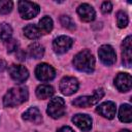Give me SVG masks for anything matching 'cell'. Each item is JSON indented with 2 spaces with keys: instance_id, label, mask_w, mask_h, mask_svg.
Returning a JSON list of instances; mask_svg holds the SVG:
<instances>
[{
  "instance_id": "cell-23",
  "label": "cell",
  "mask_w": 132,
  "mask_h": 132,
  "mask_svg": "<svg viewBox=\"0 0 132 132\" xmlns=\"http://www.w3.org/2000/svg\"><path fill=\"white\" fill-rule=\"evenodd\" d=\"M129 23V19H128V15L125 11L123 10H120L117 12V25L119 28H125L127 27Z\"/></svg>"
},
{
  "instance_id": "cell-10",
  "label": "cell",
  "mask_w": 132,
  "mask_h": 132,
  "mask_svg": "<svg viewBox=\"0 0 132 132\" xmlns=\"http://www.w3.org/2000/svg\"><path fill=\"white\" fill-rule=\"evenodd\" d=\"M8 72H9V75L10 77L18 84H21V82H24L28 76H29V71L28 69L23 66V65H15V64H12L11 66H9L8 68Z\"/></svg>"
},
{
  "instance_id": "cell-21",
  "label": "cell",
  "mask_w": 132,
  "mask_h": 132,
  "mask_svg": "<svg viewBox=\"0 0 132 132\" xmlns=\"http://www.w3.org/2000/svg\"><path fill=\"white\" fill-rule=\"evenodd\" d=\"M24 33L25 35L29 38V39H38L40 36H41V33L38 29V27L36 25H33V24H30V25H27L25 28H24Z\"/></svg>"
},
{
  "instance_id": "cell-27",
  "label": "cell",
  "mask_w": 132,
  "mask_h": 132,
  "mask_svg": "<svg viewBox=\"0 0 132 132\" xmlns=\"http://www.w3.org/2000/svg\"><path fill=\"white\" fill-rule=\"evenodd\" d=\"M112 10V4L109 1H104L101 4V11L103 13H109Z\"/></svg>"
},
{
  "instance_id": "cell-3",
  "label": "cell",
  "mask_w": 132,
  "mask_h": 132,
  "mask_svg": "<svg viewBox=\"0 0 132 132\" xmlns=\"http://www.w3.org/2000/svg\"><path fill=\"white\" fill-rule=\"evenodd\" d=\"M104 96V90L103 89H97L94 91V93L90 96H81L77 97L72 101V104L77 107H90L96 103L99 102Z\"/></svg>"
},
{
  "instance_id": "cell-11",
  "label": "cell",
  "mask_w": 132,
  "mask_h": 132,
  "mask_svg": "<svg viewBox=\"0 0 132 132\" xmlns=\"http://www.w3.org/2000/svg\"><path fill=\"white\" fill-rule=\"evenodd\" d=\"M114 86L120 92H128L132 87V78L129 73H119L114 78Z\"/></svg>"
},
{
  "instance_id": "cell-4",
  "label": "cell",
  "mask_w": 132,
  "mask_h": 132,
  "mask_svg": "<svg viewBox=\"0 0 132 132\" xmlns=\"http://www.w3.org/2000/svg\"><path fill=\"white\" fill-rule=\"evenodd\" d=\"M66 111V106H65V101L64 99H62L61 97H55L53 98L48 105H47V109L46 112L47 114L53 118V119H59L62 116H64Z\"/></svg>"
},
{
  "instance_id": "cell-19",
  "label": "cell",
  "mask_w": 132,
  "mask_h": 132,
  "mask_svg": "<svg viewBox=\"0 0 132 132\" xmlns=\"http://www.w3.org/2000/svg\"><path fill=\"white\" fill-rule=\"evenodd\" d=\"M28 54L31 58L40 59L44 55V47L38 42H33L28 47Z\"/></svg>"
},
{
  "instance_id": "cell-9",
  "label": "cell",
  "mask_w": 132,
  "mask_h": 132,
  "mask_svg": "<svg viewBox=\"0 0 132 132\" xmlns=\"http://www.w3.org/2000/svg\"><path fill=\"white\" fill-rule=\"evenodd\" d=\"M73 44V39L66 36L61 35L54 39L53 41V48L56 54H64L66 53Z\"/></svg>"
},
{
  "instance_id": "cell-5",
  "label": "cell",
  "mask_w": 132,
  "mask_h": 132,
  "mask_svg": "<svg viewBox=\"0 0 132 132\" xmlns=\"http://www.w3.org/2000/svg\"><path fill=\"white\" fill-rule=\"evenodd\" d=\"M19 12L21 16L25 20H30L35 18L39 13V5L31 1H19Z\"/></svg>"
},
{
  "instance_id": "cell-16",
  "label": "cell",
  "mask_w": 132,
  "mask_h": 132,
  "mask_svg": "<svg viewBox=\"0 0 132 132\" xmlns=\"http://www.w3.org/2000/svg\"><path fill=\"white\" fill-rule=\"evenodd\" d=\"M23 120L33 124H40L42 122V116L37 107H30L23 113Z\"/></svg>"
},
{
  "instance_id": "cell-17",
  "label": "cell",
  "mask_w": 132,
  "mask_h": 132,
  "mask_svg": "<svg viewBox=\"0 0 132 132\" xmlns=\"http://www.w3.org/2000/svg\"><path fill=\"white\" fill-rule=\"evenodd\" d=\"M54 93H55L54 88L46 84L39 85L36 89V96L39 99H47V98L52 97L54 95Z\"/></svg>"
},
{
  "instance_id": "cell-8",
  "label": "cell",
  "mask_w": 132,
  "mask_h": 132,
  "mask_svg": "<svg viewBox=\"0 0 132 132\" xmlns=\"http://www.w3.org/2000/svg\"><path fill=\"white\" fill-rule=\"evenodd\" d=\"M35 75H36L37 79H39L40 81H50L55 78L56 71L50 64L41 63L36 66Z\"/></svg>"
},
{
  "instance_id": "cell-24",
  "label": "cell",
  "mask_w": 132,
  "mask_h": 132,
  "mask_svg": "<svg viewBox=\"0 0 132 132\" xmlns=\"http://www.w3.org/2000/svg\"><path fill=\"white\" fill-rule=\"evenodd\" d=\"M13 3L10 0H0V14H7L12 10Z\"/></svg>"
},
{
  "instance_id": "cell-14",
  "label": "cell",
  "mask_w": 132,
  "mask_h": 132,
  "mask_svg": "<svg viewBox=\"0 0 132 132\" xmlns=\"http://www.w3.org/2000/svg\"><path fill=\"white\" fill-rule=\"evenodd\" d=\"M131 36H127L122 43V61L126 67H130L132 63V53H131Z\"/></svg>"
},
{
  "instance_id": "cell-12",
  "label": "cell",
  "mask_w": 132,
  "mask_h": 132,
  "mask_svg": "<svg viewBox=\"0 0 132 132\" xmlns=\"http://www.w3.org/2000/svg\"><path fill=\"white\" fill-rule=\"evenodd\" d=\"M96 111L102 117L108 120H112L116 117V112H117L116 104L112 101H105L96 108Z\"/></svg>"
},
{
  "instance_id": "cell-1",
  "label": "cell",
  "mask_w": 132,
  "mask_h": 132,
  "mask_svg": "<svg viewBox=\"0 0 132 132\" xmlns=\"http://www.w3.org/2000/svg\"><path fill=\"white\" fill-rule=\"evenodd\" d=\"M29 93L26 87H14L7 91L3 97V105L6 107L18 106L28 100Z\"/></svg>"
},
{
  "instance_id": "cell-6",
  "label": "cell",
  "mask_w": 132,
  "mask_h": 132,
  "mask_svg": "<svg viewBox=\"0 0 132 132\" xmlns=\"http://www.w3.org/2000/svg\"><path fill=\"white\" fill-rule=\"evenodd\" d=\"M78 87H79L78 80L72 76H64L60 80V85H59V89L61 93L66 96H70L74 94L78 90Z\"/></svg>"
},
{
  "instance_id": "cell-22",
  "label": "cell",
  "mask_w": 132,
  "mask_h": 132,
  "mask_svg": "<svg viewBox=\"0 0 132 132\" xmlns=\"http://www.w3.org/2000/svg\"><path fill=\"white\" fill-rule=\"evenodd\" d=\"M12 35V28L10 25L6 23H1L0 24V39L3 41H6L11 38Z\"/></svg>"
},
{
  "instance_id": "cell-30",
  "label": "cell",
  "mask_w": 132,
  "mask_h": 132,
  "mask_svg": "<svg viewBox=\"0 0 132 132\" xmlns=\"http://www.w3.org/2000/svg\"><path fill=\"white\" fill-rule=\"evenodd\" d=\"M120 132H130L129 130H127V129H125V130H121Z\"/></svg>"
},
{
  "instance_id": "cell-25",
  "label": "cell",
  "mask_w": 132,
  "mask_h": 132,
  "mask_svg": "<svg viewBox=\"0 0 132 132\" xmlns=\"http://www.w3.org/2000/svg\"><path fill=\"white\" fill-rule=\"evenodd\" d=\"M60 23L61 25L66 28V29H69V30H74L75 29V24L74 22L72 21V19L68 15H61L60 16Z\"/></svg>"
},
{
  "instance_id": "cell-29",
  "label": "cell",
  "mask_w": 132,
  "mask_h": 132,
  "mask_svg": "<svg viewBox=\"0 0 132 132\" xmlns=\"http://www.w3.org/2000/svg\"><path fill=\"white\" fill-rule=\"evenodd\" d=\"M6 67H7V64H6V62H5L4 60L0 59V72H3V71L6 69Z\"/></svg>"
},
{
  "instance_id": "cell-28",
  "label": "cell",
  "mask_w": 132,
  "mask_h": 132,
  "mask_svg": "<svg viewBox=\"0 0 132 132\" xmlns=\"http://www.w3.org/2000/svg\"><path fill=\"white\" fill-rule=\"evenodd\" d=\"M58 132H74V131L68 126H63L58 130Z\"/></svg>"
},
{
  "instance_id": "cell-15",
  "label": "cell",
  "mask_w": 132,
  "mask_h": 132,
  "mask_svg": "<svg viewBox=\"0 0 132 132\" xmlns=\"http://www.w3.org/2000/svg\"><path fill=\"white\" fill-rule=\"evenodd\" d=\"M72 122L84 132H88L92 128V119L88 114L77 113L72 118Z\"/></svg>"
},
{
  "instance_id": "cell-7",
  "label": "cell",
  "mask_w": 132,
  "mask_h": 132,
  "mask_svg": "<svg viewBox=\"0 0 132 132\" xmlns=\"http://www.w3.org/2000/svg\"><path fill=\"white\" fill-rule=\"evenodd\" d=\"M98 55H99L100 61L106 66H110V65L114 64L117 61L116 52H114L113 47L109 44L101 45L98 50Z\"/></svg>"
},
{
  "instance_id": "cell-2",
  "label": "cell",
  "mask_w": 132,
  "mask_h": 132,
  "mask_svg": "<svg viewBox=\"0 0 132 132\" xmlns=\"http://www.w3.org/2000/svg\"><path fill=\"white\" fill-rule=\"evenodd\" d=\"M73 66L81 72L92 73L95 69V58L89 50H82L73 58Z\"/></svg>"
},
{
  "instance_id": "cell-13",
  "label": "cell",
  "mask_w": 132,
  "mask_h": 132,
  "mask_svg": "<svg viewBox=\"0 0 132 132\" xmlns=\"http://www.w3.org/2000/svg\"><path fill=\"white\" fill-rule=\"evenodd\" d=\"M76 12H77L78 16L80 18V20L84 22H92L95 20V16H96V12H95L94 8L88 3L80 4L77 7Z\"/></svg>"
},
{
  "instance_id": "cell-18",
  "label": "cell",
  "mask_w": 132,
  "mask_h": 132,
  "mask_svg": "<svg viewBox=\"0 0 132 132\" xmlns=\"http://www.w3.org/2000/svg\"><path fill=\"white\" fill-rule=\"evenodd\" d=\"M119 119L123 123H131L132 121V109L130 104H122L119 110Z\"/></svg>"
},
{
  "instance_id": "cell-26",
  "label": "cell",
  "mask_w": 132,
  "mask_h": 132,
  "mask_svg": "<svg viewBox=\"0 0 132 132\" xmlns=\"http://www.w3.org/2000/svg\"><path fill=\"white\" fill-rule=\"evenodd\" d=\"M5 42V46H6V50L8 53H12V52H15L18 50V46H19V43H18V40L13 39V38H10Z\"/></svg>"
},
{
  "instance_id": "cell-20",
  "label": "cell",
  "mask_w": 132,
  "mask_h": 132,
  "mask_svg": "<svg viewBox=\"0 0 132 132\" xmlns=\"http://www.w3.org/2000/svg\"><path fill=\"white\" fill-rule=\"evenodd\" d=\"M53 20L52 18L45 15L43 16L40 21H39V26H38V29L40 31L41 34H47L50 33L52 30H53Z\"/></svg>"
}]
</instances>
